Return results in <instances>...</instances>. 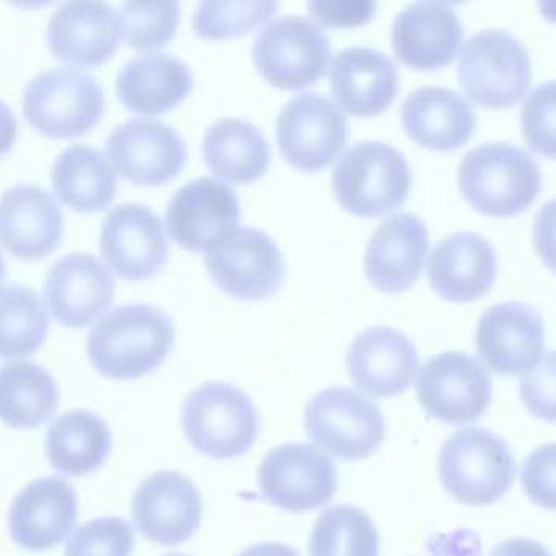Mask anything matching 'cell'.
Segmentation results:
<instances>
[{"mask_svg": "<svg viewBox=\"0 0 556 556\" xmlns=\"http://www.w3.org/2000/svg\"><path fill=\"white\" fill-rule=\"evenodd\" d=\"M174 343L172 317L152 304L106 311L89 332L91 365L109 378H139L156 369Z\"/></svg>", "mask_w": 556, "mask_h": 556, "instance_id": "obj_1", "label": "cell"}, {"mask_svg": "<svg viewBox=\"0 0 556 556\" xmlns=\"http://www.w3.org/2000/svg\"><path fill=\"white\" fill-rule=\"evenodd\" d=\"M463 198L491 217H513L526 211L541 189L536 161L513 143H482L458 165Z\"/></svg>", "mask_w": 556, "mask_h": 556, "instance_id": "obj_2", "label": "cell"}, {"mask_svg": "<svg viewBox=\"0 0 556 556\" xmlns=\"http://www.w3.org/2000/svg\"><path fill=\"white\" fill-rule=\"evenodd\" d=\"M437 469L441 484L454 500L486 506L510 489L515 458L508 443L495 432L460 428L441 445Z\"/></svg>", "mask_w": 556, "mask_h": 556, "instance_id": "obj_3", "label": "cell"}, {"mask_svg": "<svg viewBox=\"0 0 556 556\" xmlns=\"http://www.w3.org/2000/svg\"><path fill=\"white\" fill-rule=\"evenodd\" d=\"M332 191L348 213L378 217L406 200L410 191L408 161L389 143H356L339 156L332 172Z\"/></svg>", "mask_w": 556, "mask_h": 556, "instance_id": "obj_4", "label": "cell"}, {"mask_svg": "<svg viewBox=\"0 0 556 556\" xmlns=\"http://www.w3.org/2000/svg\"><path fill=\"white\" fill-rule=\"evenodd\" d=\"M182 430L204 456L226 460L248 452L258 434V413L241 389L204 382L182 404Z\"/></svg>", "mask_w": 556, "mask_h": 556, "instance_id": "obj_5", "label": "cell"}, {"mask_svg": "<svg viewBox=\"0 0 556 556\" xmlns=\"http://www.w3.org/2000/svg\"><path fill=\"white\" fill-rule=\"evenodd\" d=\"M458 80L465 93L484 109L513 106L530 87V54L515 35L482 30L458 54Z\"/></svg>", "mask_w": 556, "mask_h": 556, "instance_id": "obj_6", "label": "cell"}, {"mask_svg": "<svg viewBox=\"0 0 556 556\" xmlns=\"http://www.w3.org/2000/svg\"><path fill=\"white\" fill-rule=\"evenodd\" d=\"M22 111L30 126L43 135L78 137L100 119L104 91L91 74L78 67H52L28 80Z\"/></svg>", "mask_w": 556, "mask_h": 556, "instance_id": "obj_7", "label": "cell"}, {"mask_svg": "<svg viewBox=\"0 0 556 556\" xmlns=\"http://www.w3.org/2000/svg\"><path fill=\"white\" fill-rule=\"evenodd\" d=\"M304 428L319 450L343 460L371 456L387 430L378 404L350 387H328L315 393L304 410Z\"/></svg>", "mask_w": 556, "mask_h": 556, "instance_id": "obj_8", "label": "cell"}, {"mask_svg": "<svg viewBox=\"0 0 556 556\" xmlns=\"http://www.w3.org/2000/svg\"><path fill=\"white\" fill-rule=\"evenodd\" d=\"M261 76L278 89H304L317 83L330 61L324 28L302 15H282L265 24L252 43Z\"/></svg>", "mask_w": 556, "mask_h": 556, "instance_id": "obj_9", "label": "cell"}, {"mask_svg": "<svg viewBox=\"0 0 556 556\" xmlns=\"http://www.w3.org/2000/svg\"><path fill=\"white\" fill-rule=\"evenodd\" d=\"M204 263L213 282L239 300L267 298L285 278L280 248L256 228H232L204 250Z\"/></svg>", "mask_w": 556, "mask_h": 556, "instance_id": "obj_10", "label": "cell"}, {"mask_svg": "<svg viewBox=\"0 0 556 556\" xmlns=\"http://www.w3.org/2000/svg\"><path fill=\"white\" fill-rule=\"evenodd\" d=\"M261 495L280 510L306 513L328 504L337 491V469L326 452L306 443L269 450L256 473Z\"/></svg>", "mask_w": 556, "mask_h": 556, "instance_id": "obj_11", "label": "cell"}, {"mask_svg": "<svg viewBox=\"0 0 556 556\" xmlns=\"http://www.w3.org/2000/svg\"><path fill=\"white\" fill-rule=\"evenodd\" d=\"M276 139L289 165L319 172L345 148L348 122L330 98L308 91L282 106L276 122Z\"/></svg>", "mask_w": 556, "mask_h": 556, "instance_id": "obj_12", "label": "cell"}, {"mask_svg": "<svg viewBox=\"0 0 556 556\" xmlns=\"http://www.w3.org/2000/svg\"><path fill=\"white\" fill-rule=\"evenodd\" d=\"M421 408L443 424L478 419L491 402L486 367L465 352H441L426 361L417 378Z\"/></svg>", "mask_w": 556, "mask_h": 556, "instance_id": "obj_13", "label": "cell"}, {"mask_svg": "<svg viewBox=\"0 0 556 556\" xmlns=\"http://www.w3.org/2000/svg\"><path fill=\"white\" fill-rule=\"evenodd\" d=\"M106 159L130 182L161 185L182 169L187 150L172 126L152 117H132L111 130Z\"/></svg>", "mask_w": 556, "mask_h": 556, "instance_id": "obj_14", "label": "cell"}, {"mask_svg": "<svg viewBox=\"0 0 556 556\" xmlns=\"http://www.w3.org/2000/svg\"><path fill=\"white\" fill-rule=\"evenodd\" d=\"M132 519L148 541L165 547L180 545L200 526V491L178 471L150 473L132 495Z\"/></svg>", "mask_w": 556, "mask_h": 556, "instance_id": "obj_15", "label": "cell"}, {"mask_svg": "<svg viewBox=\"0 0 556 556\" xmlns=\"http://www.w3.org/2000/svg\"><path fill=\"white\" fill-rule=\"evenodd\" d=\"M102 258L126 280H143L167 261V237L159 215L146 204L113 206L100 230Z\"/></svg>", "mask_w": 556, "mask_h": 556, "instance_id": "obj_16", "label": "cell"}, {"mask_svg": "<svg viewBox=\"0 0 556 556\" xmlns=\"http://www.w3.org/2000/svg\"><path fill=\"white\" fill-rule=\"evenodd\" d=\"M239 200L222 180L202 176L174 191L165 211L172 239L185 250H206L226 232L237 228Z\"/></svg>", "mask_w": 556, "mask_h": 556, "instance_id": "obj_17", "label": "cell"}, {"mask_svg": "<svg viewBox=\"0 0 556 556\" xmlns=\"http://www.w3.org/2000/svg\"><path fill=\"white\" fill-rule=\"evenodd\" d=\"M78 500L72 484L56 476L35 478L13 497L9 532L17 547L46 552L56 547L74 528Z\"/></svg>", "mask_w": 556, "mask_h": 556, "instance_id": "obj_18", "label": "cell"}, {"mask_svg": "<svg viewBox=\"0 0 556 556\" xmlns=\"http://www.w3.org/2000/svg\"><path fill=\"white\" fill-rule=\"evenodd\" d=\"M543 341V319L523 302L495 304L476 326V350L482 363L502 376L526 374L539 361Z\"/></svg>", "mask_w": 556, "mask_h": 556, "instance_id": "obj_19", "label": "cell"}, {"mask_svg": "<svg viewBox=\"0 0 556 556\" xmlns=\"http://www.w3.org/2000/svg\"><path fill=\"white\" fill-rule=\"evenodd\" d=\"M111 269L87 252H72L52 263L43 282V298L52 317L63 326H87L113 300Z\"/></svg>", "mask_w": 556, "mask_h": 556, "instance_id": "obj_20", "label": "cell"}, {"mask_svg": "<svg viewBox=\"0 0 556 556\" xmlns=\"http://www.w3.org/2000/svg\"><path fill=\"white\" fill-rule=\"evenodd\" d=\"M122 39L119 11L98 0H70L48 22L50 52L67 63L100 65Z\"/></svg>", "mask_w": 556, "mask_h": 556, "instance_id": "obj_21", "label": "cell"}, {"mask_svg": "<svg viewBox=\"0 0 556 556\" xmlns=\"http://www.w3.org/2000/svg\"><path fill=\"white\" fill-rule=\"evenodd\" d=\"M419 354L413 341L389 326H371L356 334L348 350V371L369 395L391 397L406 391L417 374Z\"/></svg>", "mask_w": 556, "mask_h": 556, "instance_id": "obj_22", "label": "cell"}, {"mask_svg": "<svg viewBox=\"0 0 556 556\" xmlns=\"http://www.w3.org/2000/svg\"><path fill=\"white\" fill-rule=\"evenodd\" d=\"M463 24L452 4L413 2L404 7L391 26L395 56L415 70L447 65L460 50Z\"/></svg>", "mask_w": 556, "mask_h": 556, "instance_id": "obj_23", "label": "cell"}, {"mask_svg": "<svg viewBox=\"0 0 556 556\" xmlns=\"http://www.w3.org/2000/svg\"><path fill=\"white\" fill-rule=\"evenodd\" d=\"M428 254V228L413 213H393L369 237L363 269L367 280L387 293L406 291Z\"/></svg>", "mask_w": 556, "mask_h": 556, "instance_id": "obj_24", "label": "cell"}, {"mask_svg": "<svg viewBox=\"0 0 556 556\" xmlns=\"http://www.w3.org/2000/svg\"><path fill=\"white\" fill-rule=\"evenodd\" d=\"M63 235L56 198L39 185H13L0 195V245L20 258L50 254Z\"/></svg>", "mask_w": 556, "mask_h": 556, "instance_id": "obj_25", "label": "cell"}, {"mask_svg": "<svg viewBox=\"0 0 556 556\" xmlns=\"http://www.w3.org/2000/svg\"><path fill=\"white\" fill-rule=\"evenodd\" d=\"M497 256L491 241L478 232H454L441 239L428 258L432 289L450 302L482 298L495 282Z\"/></svg>", "mask_w": 556, "mask_h": 556, "instance_id": "obj_26", "label": "cell"}, {"mask_svg": "<svg viewBox=\"0 0 556 556\" xmlns=\"http://www.w3.org/2000/svg\"><path fill=\"white\" fill-rule=\"evenodd\" d=\"M334 104L356 117L382 113L397 96V70L380 50L343 48L328 70Z\"/></svg>", "mask_w": 556, "mask_h": 556, "instance_id": "obj_27", "label": "cell"}, {"mask_svg": "<svg viewBox=\"0 0 556 556\" xmlns=\"http://www.w3.org/2000/svg\"><path fill=\"white\" fill-rule=\"evenodd\" d=\"M400 117L406 135L426 150L460 148L476 128L471 104L441 85L415 89L404 100Z\"/></svg>", "mask_w": 556, "mask_h": 556, "instance_id": "obj_28", "label": "cell"}, {"mask_svg": "<svg viewBox=\"0 0 556 556\" xmlns=\"http://www.w3.org/2000/svg\"><path fill=\"white\" fill-rule=\"evenodd\" d=\"M193 76L187 63L163 52L132 56L117 74L122 104L137 113L159 115L189 96Z\"/></svg>", "mask_w": 556, "mask_h": 556, "instance_id": "obj_29", "label": "cell"}, {"mask_svg": "<svg viewBox=\"0 0 556 556\" xmlns=\"http://www.w3.org/2000/svg\"><path fill=\"white\" fill-rule=\"evenodd\" d=\"M202 154L213 174L228 182H254L269 167V143L258 126L239 117L213 122L202 139Z\"/></svg>", "mask_w": 556, "mask_h": 556, "instance_id": "obj_30", "label": "cell"}, {"mask_svg": "<svg viewBox=\"0 0 556 556\" xmlns=\"http://www.w3.org/2000/svg\"><path fill=\"white\" fill-rule=\"evenodd\" d=\"M111 450L106 421L91 410H67L59 415L46 434V456L50 465L67 476L96 471Z\"/></svg>", "mask_w": 556, "mask_h": 556, "instance_id": "obj_31", "label": "cell"}, {"mask_svg": "<svg viewBox=\"0 0 556 556\" xmlns=\"http://www.w3.org/2000/svg\"><path fill=\"white\" fill-rule=\"evenodd\" d=\"M52 185L61 202L74 211L104 208L117 189V174L93 146L65 148L52 165Z\"/></svg>", "mask_w": 556, "mask_h": 556, "instance_id": "obj_32", "label": "cell"}, {"mask_svg": "<svg viewBox=\"0 0 556 556\" xmlns=\"http://www.w3.org/2000/svg\"><path fill=\"white\" fill-rule=\"evenodd\" d=\"M59 404V389L50 371L30 361L0 365V419L13 428L43 424Z\"/></svg>", "mask_w": 556, "mask_h": 556, "instance_id": "obj_33", "label": "cell"}, {"mask_svg": "<svg viewBox=\"0 0 556 556\" xmlns=\"http://www.w3.org/2000/svg\"><path fill=\"white\" fill-rule=\"evenodd\" d=\"M48 311L41 298L26 285L0 287V356L33 354L46 339Z\"/></svg>", "mask_w": 556, "mask_h": 556, "instance_id": "obj_34", "label": "cell"}, {"mask_svg": "<svg viewBox=\"0 0 556 556\" xmlns=\"http://www.w3.org/2000/svg\"><path fill=\"white\" fill-rule=\"evenodd\" d=\"M308 556H378V530L361 508L330 506L313 523Z\"/></svg>", "mask_w": 556, "mask_h": 556, "instance_id": "obj_35", "label": "cell"}, {"mask_svg": "<svg viewBox=\"0 0 556 556\" xmlns=\"http://www.w3.org/2000/svg\"><path fill=\"white\" fill-rule=\"evenodd\" d=\"M278 9L269 0H228V2H200L193 13V30L202 39H228L252 30L269 20Z\"/></svg>", "mask_w": 556, "mask_h": 556, "instance_id": "obj_36", "label": "cell"}, {"mask_svg": "<svg viewBox=\"0 0 556 556\" xmlns=\"http://www.w3.org/2000/svg\"><path fill=\"white\" fill-rule=\"evenodd\" d=\"M180 4L165 2H139L128 0L119 9L122 37L137 50H159L172 41L178 28Z\"/></svg>", "mask_w": 556, "mask_h": 556, "instance_id": "obj_37", "label": "cell"}, {"mask_svg": "<svg viewBox=\"0 0 556 556\" xmlns=\"http://www.w3.org/2000/svg\"><path fill=\"white\" fill-rule=\"evenodd\" d=\"M132 528L122 517H96L76 528L65 545V556H130Z\"/></svg>", "mask_w": 556, "mask_h": 556, "instance_id": "obj_38", "label": "cell"}, {"mask_svg": "<svg viewBox=\"0 0 556 556\" xmlns=\"http://www.w3.org/2000/svg\"><path fill=\"white\" fill-rule=\"evenodd\" d=\"M521 130L534 152L556 159V80L530 91L521 106Z\"/></svg>", "mask_w": 556, "mask_h": 556, "instance_id": "obj_39", "label": "cell"}, {"mask_svg": "<svg viewBox=\"0 0 556 556\" xmlns=\"http://www.w3.org/2000/svg\"><path fill=\"white\" fill-rule=\"evenodd\" d=\"M519 393L534 417L556 421V352H547L523 374Z\"/></svg>", "mask_w": 556, "mask_h": 556, "instance_id": "obj_40", "label": "cell"}, {"mask_svg": "<svg viewBox=\"0 0 556 556\" xmlns=\"http://www.w3.org/2000/svg\"><path fill=\"white\" fill-rule=\"evenodd\" d=\"M521 486L530 502L556 510V443H545L526 456Z\"/></svg>", "mask_w": 556, "mask_h": 556, "instance_id": "obj_41", "label": "cell"}, {"mask_svg": "<svg viewBox=\"0 0 556 556\" xmlns=\"http://www.w3.org/2000/svg\"><path fill=\"white\" fill-rule=\"evenodd\" d=\"M308 13L324 26L348 28L369 22L376 4L369 0H315L308 2Z\"/></svg>", "mask_w": 556, "mask_h": 556, "instance_id": "obj_42", "label": "cell"}, {"mask_svg": "<svg viewBox=\"0 0 556 556\" xmlns=\"http://www.w3.org/2000/svg\"><path fill=\"white\" fill-rule=\"evenodd\" d=\"M534 250L541 261L556 271V198L545 202L534 217Z\"/></svg>", "mask_w": 556, "mask_h": 556, "instance_id": "obj_43", "label": "cell"}, {"mask_svg": "<svg viewBox=\"0 0 556 556\" xmlns=\"http://www.w3.org/2000/svg\"><path fill=\"white\" fill-rule=\"evenodd\" d=\"M489 556H554L543 543L526 536H515L497 543Z\"/></svg>", "mask_w": 556, "mask_h": 556, "instance_id": "obj_44", "label": "cell"}, {"mask_svg": "<svg viewBox=\"0 0 556 556\" xmlns=\"http://www.w3.org/2000/svg\"><path fill=\"white\" fill-rule=\"evenodd\" d=\"M15 137H17V119L9 109V104L0 100V156L11 150V146L15 143Z\"/></svg>", "mask_w": 556, "mask_h": 556, "instance_id": "obj_45", "label": "cell"}, {"mask_svg": "<svg viewBox=\"0 0 556 556\" xmlns=\"http://www.w3.org/2000/svg\"><path fill=\"white\" fill-rule=\"evenodd\" d=\"M237 556H300L293 547L285 545V543H276V541H263V543H254L250 547H245L243 552H239Z\"/></svg>", "mask_w": 556, "mask_h": 556, "instance_id": "obj_46", "label": "cell"}, {"mask_svg": "<svg viewBox=\"0 0 556 556\" xmlns=\"http://www.w3.org/2000/svg\"><path fill=\"white\" fill-rule=\"evenodd\" d=\"M539 11L556 22V4H539Z\"/></svg>", "mask_w": 556, "mask_h": 556, "instance_id": "obj_47", "label": "cell"}, {"mask_svg": "<svg viewBox=\"0 0 556 556\" xmlns=\"http://www.w3.org/2000/svg\"><path fill=\"white\" fill-rule=\"evenodd\" d=\"M2 278H4V258L0 254V282H2Z\"/></svg>", "mask_w": 556, "mask_h": 556, "instance_id": "obj_48", "label": "cell"}, {"mask_svg": "<svg viewBox=\"0 0 556 556\" xmlns=\"http://www.w3.org/2000/svg\"><path fill=\"white\" fill-rule=\"evenodd\" d=\"M165 556H187V554H165Z\"/></svg>", "mask_w": 556, "mask_h": 556, "instance_id": "obj_49", "label": "cell"}]
</instances>
